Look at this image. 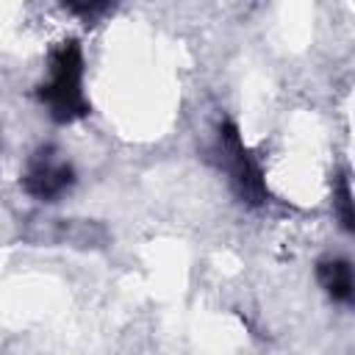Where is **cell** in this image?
Returning <instances> with one entry per match:
<instances>
[{"label": "cell", "instance_id": "obj_1", "mask_svg": "<svg viewBox=\"0 0 355 355\" xmlns=\"http://www.w3.org/2000/svg\"><path fill=\"white\" fill-rule=\"evenodd\" d=\"M80 75H83L80 50L75 44H64L53 55V78L42 92V97L47 100L55 119L67 122V119L80 116L86 111L83 92H80Z\"/></svg>", "mask_w": 355, "mask_h": 355}, {"label": "cell", "instance_id": "obj_2", "mask_svg": "<svg viewBox=\"0 0 355 355\" xmlns=\"http://www.w3.org/2000/svg\"><path fill=\"white\" fill-rule=\"evenodd\" d=\"M222 153L227 155V169H230V178H233V186L239 189V194L247 202H261V197H263L261 178H258L255 166L250 164V158H247L233 125L222 128Z\"/></svg>", "mask_w": 355, "mask_h": 355}, {"label": "cell", "instance_id": "obj_3", "mask_svg": "<svg viewBox=\"0 0 355 355\" xmlns=\"http://www.w3.org/2000/svg\"><path fill=\"white\" fill-rule=\"evenodd\" d=\"M69 180H72L69 166L53 161L50 155H39V158L31 164L28 175H25V189H28L33 197H44V200H47V197L61 194V191L69 186Z\"/></svg>", "mask_w": 355, "mask_h": 355}, {"label": "cell", "instance_id": "obj_4", "mask_svg": "<svg viewBox=\"0 0 355 355\" xmlns=\"http://www.w3.org/2000/svg\"><path fill=\"white\" fill-rule=\"evenodd\" d=\"M319 280L333 300H341V302L352 300V269L347 261H322Z\"/></svg>", "mask_w": 355, "mask_h": 355}, {"label": "cell", "instance_id": "obj_5", "mask_svg": "<svg viewBox=\"0 0 355 355\" xmlns=\"http://www.w3.org/2000/svg\"><path fill=\"white\" fill-rule=\"evenodd\" d=\"M338 211H341L344 227L349 230L352 227V200H349V186L347 183H341V189H338Z\"/></svg>", "mask_w": 355, "mask_h": 355}]
</instances>
